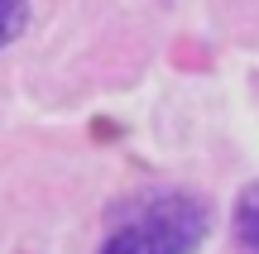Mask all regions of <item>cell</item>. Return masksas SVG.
Instances as JSON below:
<instances>
[{
	"label": "cell",
	"instance_id": "obj_3",
	"mask_svg": "<svg viewBox=\"0 0 259 254\" xmlns=\"http://www.w3.org/2000/svg\"><path fill=\"white\" fill-rule=\"evenodd\" d=\"M24 19H29V5H24V0H0V48H5L10 38H19Z\"/></svg>",
	"mask_w": 259,
	"mask_h": 254
},
{
	"label": "cell",
	"instance_id": "obj_1",
	"mask_svg": "<svg viewBox=\"0 0 259 254\" xmlns=\"http://www.w3.org/2000/svg\"><path fill=\"white\" fill-rule=\"evenodd\" d=\"M206 226L211 216L197 197L168 192V197H154L135 221L115 226L101 254H192L206 240Z\"/></svg>",
	"mask_w": 259,
	"mask_h": 254
},
{
	"label": "cell",
	"instance_id": "obj_2",
	"mask_svg": "<svg viewBox=\"0 0 259 254\" xmlns=\"http://www.w3.org/2000/svg\"><path fill=\"white\" fill-rule=\"evenodd\" d=\"M235 240L250 254H259V187H245L235 201Z\"/></svg>",
	"mask_w": 259,
	"mask_h": 254
}]
</instances>
